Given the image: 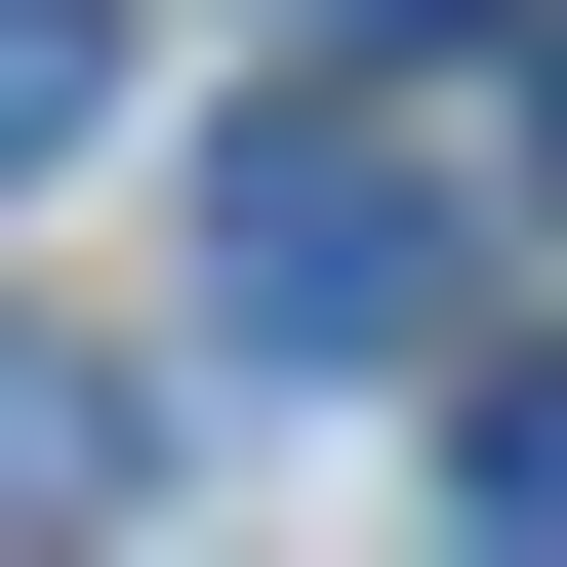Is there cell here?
Segmentation results:
<instances>
[{
    "mask_svg": "<svg viewBox=\"0 0 567 567\" xmlns=\"http://www.w3.org/2000/svg\"><path fill=\"white\" fill-rule=\"evenodd\" d=\"M203 324H244V365H405V324H446V163H405V122H244V163H203Z\"/></svg>",
    "mask_w": 567,
    "mask_h": 567,
    "instance_id": "6da1fadb",
    "label": "cell"
},
{
    "mask_svg": "<svg viewBox=\"0 0 567 567\" xmlns=\"http://www.w3.org/2000/svg\"><path fill=\"white\" fill-rule=\"evenodd\" d=\"M527 163H567V41H527Z\"/></svg>",
    "mask_w": 567,
    "mask_h": 567,
    "instance_id": "5b68a950",
    "label": "cell"
},
{
    "mask_svg": "<svg viewBox=\"0 0 567 567\" xmlns=\"http://www.w3.org/2000/svg\"><path fill=\"white\" fill-rule=\"evenodd\" d=\"M446 486H486V567H567V365H527V405H486V446H446Z\"/></svg>",
    "mask_w": 567,
    "mask_h": 567,
    "instance_id": "277c9868",
    "label": "cell"
},
{
    "mask_svg": "<svg viewBox=\"0 0 567 567\" xmlns=\"http://www.w3.org/2000/svg\"><path fill=\"white\" fill-rule=\"evenodd\" d=\"M41 527H122V405L82 365H0V567H41Z\"/></svg>",
    "mask_w": 567,
    "mask_h": 567,
    "instance_id": "7a4b0ae2",
    "label": "cell"
},
{
    "mask_svg": "<svg viewBox=\"0 0 567 567\" xmlns=\"http://www.w3.org/2000/svg\"><path fill=\"white\" fill-rule=\"evenodd\" d=\"M122 122V0H0V163H82Z\"/></svg>",
    "mask_w": 567,
    "mask_h": 567,
    "instance_id": "3957f363",
    "label": "cell"
}]
</instances>
